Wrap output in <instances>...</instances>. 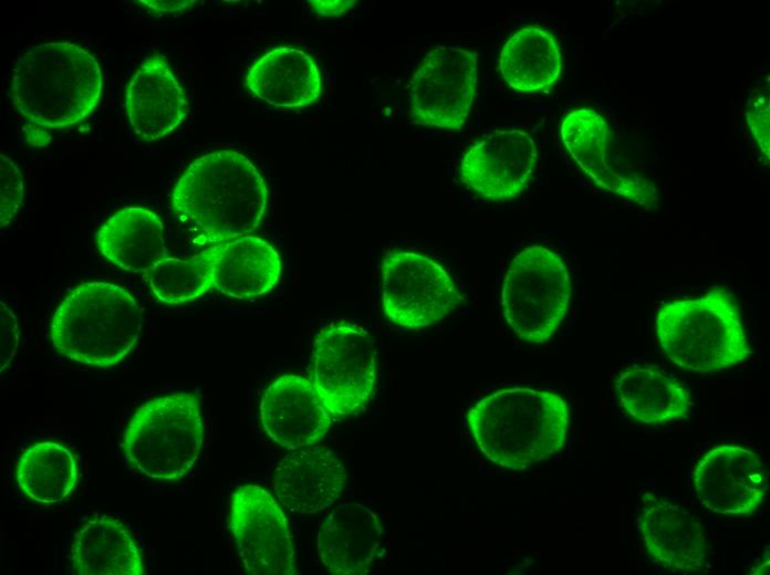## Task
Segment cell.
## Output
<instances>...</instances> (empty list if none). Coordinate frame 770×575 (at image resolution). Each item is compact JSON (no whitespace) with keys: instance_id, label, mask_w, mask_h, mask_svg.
<instances>
[{"instance_id":"obj_1","label":"cell","mask_w":770,"mask_h":575,"mask_svg":"<svg viewBox=\"0 0 770 575\" xmlns=\"http://www.w3.org/2000/svg\"><path fill=\"white\" fill-rule=\"evenodd\" d=\"M268 186L254 164L233 149L192 160L176 180L170 207L209 243L249 236L268 205Z\"/></svg>"},{"instance_id":"obj_2","label":"cell","mask_w":770,"mask_h":575,"mask_svg":"<svg viewBox=\"0 0 770 575\" xmlns=\"http://www.w3.org/2000/svg\"><path fill=\"white\" fill-rule=\"evenodd\" d=\"M466 419L475 443L489 461L526 470L562 449L570 410L556 393L509 387L480 398Z\"/></svg>"},{"instance_id":"obj_3","label":"cell","mask_w":770,"mask_h":575,"mask_svg":"<svg viewBox=\"0 0 770 575\" xmlns=\"http://www.w3.org/2000/svg\"><path fill=\"white\" fill-rule=\"evenodd\" d=\"M102 88V71L91 52L71 42H44L17 59L10 93L29 123L58 129L86 119Z\"/></svg>"},{"instance_id":"obj_4","label":"cell","mask_w":770,"mask_h":575,"mask_svg":"<svg viewBox=\"0 0 770 575\" xmlns=\"http://www.w3.org/2000/svg\"><path fill=\"white\" fill-rule=\"evenodd\" d=\"M143 323V310L126 289L86 281L73 288L54 311L50 338L71 360L113 367L132 352Z\"/></svg>"},{"instance_id":"obj_5","label":"cell","mask_w":770,"mask_h":575,"mask_svg":"<svg viewBox=\"0 0 770 575\" xmlns=\"http://www.w3.org/2000/svg\"><path fill=\"white\" fill-rule=\"evenodd\" d=\"M655 333L670 362L696 374L728 369L752 353L740 311L721 286L664 304L655 317Z\"/></svg>"},{"instance_id":"obj_6","label":"cell","mask_w":770,"mask_h":575,"mask_svg":"<svg viewBox=\"0 0 770 575\" xmlns=\"http://www.w3.org/2000/svg\"><path fill=\"white\" fill-rule=\"evenodd\" d=\"M202 441L199 399L178 391L149 399L135 411L124 430L122 450L126 462L144 477L178 481L197 462Z\"/></svg>"},{"instance_id":"obj_7","label":"cell","mask_w":770,"mask_h":575,"mask_svg":"<svg viewBox=\"0 0 770 575\" xmlns=\"http://www.w3.org/2000/svg\"><path fill=\"white\" fill-rule=\"evenodd\" d=\"M571 293L570 274L561 257L545 247L531 245L508 268L501 291L502 313L519 338L543 344L563 322Z\"/></svg>"},{"instance_id":"obj_8","label":"cell","mask_w":770,"mask_h":575,"mask_svg":"<svg viewBox=\"0 0 770 575\" xmlns=\"http://www.w3.org/2000/svg\"><path fill=\"white\" fill-rule=\"evenodd\" d=\"M376 378L377 353L366 328L341 321L318 332L309 379L333 419L363 409L373 395Z\"/></svg>"},{"instance_id":"obj_9","label":"cell","mask_w":770,"mask_h":575,"mask_svg":"<svg viewBox=\"0 0 770 575\" xmlns=\"http://www.w3.org/2000/svg\"><path fill=\"white\" fill-rule=\"evenodd\" d=\"M464 301L450 275L433 259L412 251H391L382 262V307L403 328L430 326Z\"/></svg>"},{"instance_id":"obj_10","label":"cell","mask_w":770,"mask_h":575,"mask_svg":"<svg viewBox=\"0 0 770 575\" xmlns=\"http://www.w3.org/2000/svg\"><path fill=\"white\" fill-rule=\"evenodd\" d=\"M478 54L460 46H437L422 60L409 82V114L417 125L459 132L477 88Z\"/></svg>"},{"instance_id":"obj_11","label":"cell","mask_w":770,"mask_h":575,"mask_svg":"<svg viewBox=\"0 0 770 575\" xmlns=\"http://www.w3.org/2000/svg\"><path fill=\"white\" fill-rule=\"evenodd\" d=\"M560 133L573 160L597 187L647 210L658 207L657 187L617 153L614 134L597 112H570Z\"/></svg>"},{"instance_id":"obj_12","label":"cell","mask_w":770,"mask_h":575,"mask_svg":"<svg viewBox=\"0 0 770 575\" xmlns=\"http://www.w3.org/2000/svg\"><path fill=\"white\" fill-rule=\"evenodd\" d=\"M229 530L246 573L294 575L295 552L281 506L263 488L238 487L232 493Z\"/></svg>"},{"instance_id":"obj_13","label":"cell","mask_w":770,"mask_h":575,"mask_svg":"<svg viewBox=\"0 0 770 575\" xmlns=\"http://www.w3.org/2000/svg\"><path fill=\"white\" fill-rule=\"evenodd\" d=\"M693 483L699 502L726 516H747L759 510L766 492V475L759 456L745 447L722 445L697 462Z\"/></svg>"},{"instance_id":"obj_14","label":"cell","mask_w":770,"mask_h":575,"mask_svg":"<svg viewBox=\"0 0 770 575\" xmlns=\"http://www.w3.org/2000/svg\"><path fill=\"white\" fill-rule=\"evenodd\" d=\"M537 159L538 150L529 133L514 128L495 130L465 153L459 178L487 200L514 198L526 187Z\"/></svg>"},{"instance_id":"obj_15","label":"cell","mask_w":770,"mask_h":575,"mask_svg":"<svg viewBox=\"0 0 770 575\" xmlns=\"http://www.w3.org/2000/svg\"><path fill=\"white\" fill-rule=\"evenodd\" d=\"M636 524L648 555L662 567L680 574L704 568L708 551L705 530L683 506L645 493Z\"/></svg>"},{"instance_id":"obj_16","label":"cell","mask_w":770,"mask_h":575,"mask_svg":"<svg viewBox=\"0 0 770 575\" xmlns=\"http://www.w3.org/2000/svg\"><path fill=\"white\" fill-rule=\"evenodd\" d=\"M332 419L311 380L303 376H280L261 398L260 420L264 432L288 450L322 440Z\"/></svg>"},{"instance_id":"obj_17","label":"cell","mask_w":770,"mask_h":575,"mask_svg":"<svg viewBox=\"0 0 770 575\" xmlns=\"http://www.w3.org/2000/svg\"><path fill=\"white\" fill-rule=\"evenodd\" d=\"M347 481L345 467L325 447L291 450L278 463L271 485L280 503L299 515H312L333 505Z\"/></svg>"},{"instance_id":"obj_18","label":"cell","mask_w":770,"mask_h":575,"mask_svg":"<svg viewBox=\"0 0 770 575\" xmlns=\"http://www.w3.org/2000/svg\"><path fill=\"white\" fill-rule=\"evenodd\" d=\"M124 108L133 132L146 143L180 126L188 101L164 56L154 54L142 62L126 87Z\"/></svg>"},{"instance_id":"obj_19","label":"cell","mask_w":770,"mask_h":575,"mask_svg":"<svg viewBox=\"0 0 770 575\" xmlns=\"http://www.w3.org/2000/svg\"><path fill=\"white\" fill-rule=\"evenodd\" d=\"M383 532L375 511L362 503H340L320 525L316 536L320 561L331 574H367L379 558Z\"/></svg>"},{"instance_id":"obj_20","label":"cell","mask_w":770,"mask_h":575,"mask_svg":"<svg viewBox=\"0 0 770 575\" xmlns=\"http://www.w3.org/2000/svg\"><path fill=\"white\" fill-rule=\"evenodd\" d=\"M212 272V286L233 299H252L271 291L281 275V258L266 240L243 236L201 251Z\"/></svg>"},{"instance_id":"obj_21","label":"cell","mask_w":770,"mask_h":575,"mask_svg":"<svg viewBox=\"0 0 770 575\" xmlns=\"http://www.w3.org/2000/svg\"><path fill=\"white\" fill-rule=\"evenodd\" d=\"M321 75L306 52L277 46L258 58L244 77L247 90L274 108H299L321 95Z\"/></svg>"},{"instance_id":"obj_22","label":"cell","mask_w":770,"mask_h":575,"mask_svg":"<svg viewBox=\"0 0 770 575\" xmlns=\"http://www.w3.org/2000/svg\"><path fill=\"white\" fill-rule=\"evenodd\" d=\"M95 244L111 263L132 273L146 274L168 253L158 215L137 206L108 217L95 234Z\"/></svg>"},{"instance_id":"obj_23","label":"cell","mask_w":770,"mask_h":575,"mask_svg":"<svg viewBox=\"0 0 770 575\" xmlns=\"http://www.w3.org/2000/svg\"><path fill=\"white\" fill-rule=\"evenodd\" d=\"M614 389L626 414L643 425L658 426L685 418L691 408L689 390L651 365H632L618 373Z\"/></svg>"},{"instance_id":"obj_24","label":"cell","mask_w":770,"mask_h":575,"mask_svg":"<svg viewBox=\"0 0 770 575\" xmlns=\"http://www.w3.org/2000/svg\"><path fill=\"white\" fill-rule=\"evenodd\" d=\"M72 567L80 575H143L142 554L127 529L110 515L86 521L74 536Z\"/></svg>"},{"instance_id":"obj_25","label":"cell","mask_w":770,"mask_h":575,"mask_svg":"<svg viewBox=\"0 0 770 575\" xmlns=\"http://www.w3.org/2000/svg\"><path fill=\"white\" fill-rule=\"evenodd\" d=\"M562 69L560 48L552 33L526 27L513 33L499 54L498 71L506 83L521 93L552 86Z\"/></svg>"},{"instance_id":"obj_26","label":"cell","mask_w":770,"mask_h":575,"mask_svg":"<svg viewBox=\"0 0 770 575\" xmlns=\"http://www.w3.org/2000/svg\"><path fill=\"white\" fill-rule=\"evenodd\" d=\"M79 477L73 452L54 441L38 442L28 448L15 466L19 489L31 500L54 504L65 500Z\"/></svg>"},{"instance_id":"obj_27","label":"cell","mask_w":770,"mask_h":575,"mask_svg":"<svg viewBox=\"0 0 770 575\" xmlns=\"http://www.w3.org/2000/svg\"><path fill=\"white\" fill-rule=\"evenodd\" d=\"M145 278L153 294L166 304L187 303L214 288L211 268L201 252L187 259L166 257Z\"/></svg>"},{"instance_id":"obj_28","label":"cell","mask_w":770,"mask_h":575,"mask_svg":"<svg viewBox=\"0 0 770 575\" xmlns=\"http://www.w3.org/2000/svg\"><path fill=\"white\" fill-rule=\"evenodd\" d=\"M23 177L15 164L0 155V227H7L23 200Z\"/></svg>"},{"instance_id":"obj_29","label":"cell","mask_w":770,"mask_h":575,"mask_svg":"<svg viewBox=\"0 0 770 575\" xmlns=\"http://www.w3.org/2000/svg\"><path fill=\"white\" fill-rule=\"evenodd\" d=\"M769 93H757L750 96L747 106V123L755 137L758 147L769 159L770 156V127L769 121Z\"/></svg>"},{"instance_id":"obj_30","label":"cell","mask_w":770,"mask_h":575,"mask_svg":"<svg viewBox=\"0 0 770 575\" xmlns=\"http://www.w3.org/2000/svg\"><path fill=\"white\" fill-rule=\"evenodd\" d=\"M20 339V331L14 313L0 301V370L1 374L13 360Z\"/></svg>"},{"instance_id":"obj_31","label":"cell","mask_w":770,"mask_h":575,"mask_svg":"<svg viewBox=\"0 0 770 575\" xmlns=\"http://www.w3.org/2000/svg\"><path fill=\"white\" fill-rule=\"evenodd\" d=\"M356 1L354 0H312L308 1L310 9L322 17H336L345 13Z\"/></svg>"},{"instance_id":"obj_32","label":"cell","mask_w":770,"mask_h":575,"mask_svg":"<svg viewBox=\"0 0 770 575\" xmlns=\"http://www.w3.org/2000/svg\"><path fill=\"white\" fill-rule=\"evenodd\" d=\"M139 3L156 11V12H176L191 7L196 1L178 0V1H157V0H139Z\"/></svg>"}]
</instances>
